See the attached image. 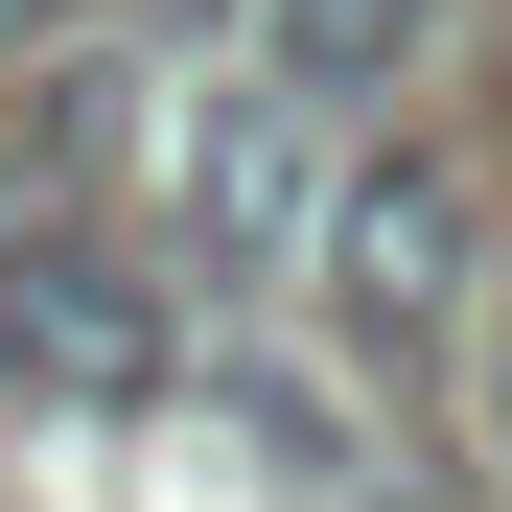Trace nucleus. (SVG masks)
Segmentation results:
<instances>
[{
	"label": "nucleus",
	"instance_id": "nucleus-1",
	"mask_svg": "<svg viewBox=\"0 0 512 512\" xmlns=\"http://www.w3.org/2000/svg\"><path fill=\"white\" fill-rule=\"evenodd\" d=\"M0 396H70V419H117V396H187V280H163L140 233H70V210H24V233H0Z\"/></svg>",
	"mask_w": 512,
	"mask_h": 512
},
{
	"label": "nucleus",
	"instance_id": "nucleus-2",
	"mask_svg": "<svg viewBox=\"0 0 512 512\" xmlns=\"http://www.w3.org/2000/svg\"><path fill=\"white\" fill-rule=\"evenodd\" d=\"M489 280V187L443 140H373V163H326V303L373 326V350H443Z\"/></svg>",
	"mask_w": 512,
	"mask_h": 512
},
{
	"label": "nucleus",
	"instance_id": "nucleus-4",
	"mask_svg": "<svg viewBox=\"0 0 512 512\" xmlns=\"http://www.w3.org/2000/svg\"><path fill=\"white\" fill-rule=\"evenodd\" d=\"M256 47H280V70H256L280 117H373L396 70L443 47V0H256Z\"/></svg>",
	"mask_w": 512,
	"mask_h": 512
},
{
	"label": "nucleus",
	"instance_id": "nucleus-5",
	"mask_svg": "<svg viewBox=\"0 0 512 512\" xmlns=\"http://www.w3.org/2000/svg\"><path fill=\"white\" fill-rule=\"evenodd\" d=\"M489 466H512V326H489Z\"/></svg>",
	"mask_w": 512,
	"mask_h": 512
},
{
	"label": "nucleus",
	"instance_id": "nucleus-3",
	"mask_svg": "<svg viewBox=\"0 0 512 512\" xmlns=\"http://www.w3.org/2000/svg\"><path fill=\"white\" fill-rule=\"evenodd\" d=\"M163 210H187V256H210V280H280V256H326V117L210 94V117H187V163H163ZM187 256H163V280H187Z\"/></svg>",
	"mask_w": 512,
	"mask_h": 512
}]
</instances>
